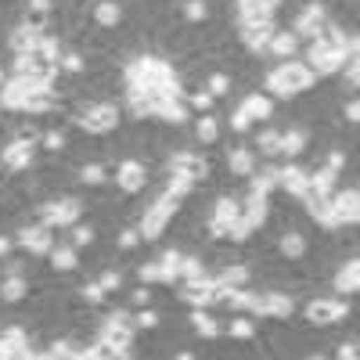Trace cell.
<instances>
[{
	"label": "cell",
	"instance_id": "obj_18",
	"mask_svg": "<svg viewBox=\"0 0 360 360\" xmlns=\"http://www.w3.org/2000/svg\"><path fill=\"white\" fill-rule=\"evenodd\" d=\"M112 180V169L101 162V159H86L76 166V184H86V188H101Z\"/></svg>",
	"mask_w": 360,
	"mask_h": 360
},
{
	"label": "cell",
	"instance_id": "obj_22",
	"mask_svg": "<svg viewBox=\"0 0 360 360\" xmlns=\"http://www.w3.org/2000/svg\"><path fill=\"white\" fill-rule=\"evenodd\" d=\"M307 141H310V130H303V127L281 130V155L285 159H299V155H303V148H307Z\"/></svg>",
	"mask_w": 360,
	"mask_h": 360
},
{
	"label": "cell",
	"instance_id": "obj_27",
	"mask_svg": "<svg viewBox=\"0 0 360 360\" xmlns=\"http://www.w3.org/2000/svg\"><path fill=\"white\" fill-rule=\"evenodd\" d=\"M252 152H256V155H263V159L281 155V130H263V134L252 141Z\"/></svg>",
	"mask_w": 360,
	"mask_h": 360
},
{
	"label": "cell",
	"instance_id": "obj_19",
	"mask_svg": "<svg viewBox=\"0 0 360 360\" xmlns=\"http://www.w3.org/2000/svg\"><path fill=\"white\" fill-rule=\"evenodd\" d=\"M188 324H191V332L202 335V339H217V335H224L220 317L209 314V307H195V314H188Z\"/></svg>",
	"mask_w": 360,
	"mask_h": 360
},
{
	"label": "cell",
	"instance_id": "obj_25",
	"mask_svg": "<svg viewBox=\"0 0 360 360\" xmlns=\"http://www.w3.org/2000/svg\"><path fill=\"white\" fill-rule=\"evenodd\" d=\"M209 266L198 252H184L180 256V270H176V281H195V278H205Z\"/></svg>",
	"mask_w": 360,
	"mask_h": 360
},
{
	"label": "cell",
	"instance_id": "obj_14",
	"mask_svg": "<svg viewBox=\"0 0 360 360\" xmlns=\"http://www.w3.org/2000/svg\"><path fill=\"white\" fill-rule=\"evenodd\" d=\"M238 108L249 115V123H266V119H274V98L263 94V90H252V94H245Z\"/></svg>",
	"mask_w": 360,
	"mask_h": 360
},
{
	"label": "cell",
	"instance_id": "obj_16",
	"mask_svg": "<svg viewBox=\"0 0 360 360\" xmlns=\"http://www.w3.org/2000/svg\"><path fill=\"white\" fill-rule=\"evenodd\" d=\"M90 18H94L98 29H115V25H123V4L119 0H94V8H90Z\"/></svg>",
	"mask_w": 360,
	"mask_h": 360
},
{
	"label": "cell",
	"instance_id": "obj_13",
	"mask_svg": "<svg viewBox=\"0 0 360 360\" xmlns=\"http://www.w3.org/2000/svg\"><path fill=\"white\" fill-rule=\"evenodd\" d=\"M332 288H335L339 295H356V292H360V259H356V256H349V259H342V263L335 266Z\"/></svg>",
	"mask_w": 360,
	"mask_h": 360
},
{
	"label": "cell",
	"instance_id": "obj_2",
	"mask_svg": "<svg viewBox=\"0 0 360 360\" xmlns=\"http://www.w3.org/2000/svg\"><path fill=\"white\" fill-rule=\"evenodd\" d=\"M69 123L79 127L86 137H108L123 127V105L119 101H94V105L72 108Z\"/></svg>",
	"mask_w": 360,
	"mask_h": 360
},
{
	"label": "cell",
	"instance_id": "obj_35",
	"mask_svg": "<svg viewBox=\"0 0 360 360\" xmlns=\"http://www.w3.org/2000/svg\"><path fill=\"white\" fill-rule=\"evenodd\" d=\"M339 115H342V123L356 127V123H360V101H356V98L342 101V105H339Z\"/></svg>",
	"mask_w": 360,
	"mask_h": 360
},
{
	"label": "cell",
	"instance_id": "obj_21",
	"mask_svg": "<svg viewBox=\"0 0 360 360\" xmlns=\"http://www.w3.org/2000/svg\"><path fill=\"white\" fill-rule=\"evenodd\" d=\"M22 299H29V278L22 274L0 278V303H22Z\"/></svg>",
	"mask_w": 360,
	"mask_h": 360
},
{
	"label": "cell",
	"instance_id": "obj_8",
	"mask_svg": "<svg viewBox=\"0 0 360 360\" xmlns=\"http://www.w3.org/2000/svg\"><path fill=\"white\" fill-rule=\"evenodd\" d=\"M37 148L40 141H29V137H8L4 148H0V169L15 173V169H33L37 166Z\"/></svg>",
	"mask_w": 360,
	"mask_h": 360
},
{
	"label": "cell",
	"instance_id": "obj_12",
	"mask_svg": "<svg viewBox=\"0 0 360 360\" xmlns=\"http://www.w3.org/2000/svg\"><path fill=\"white\" fill-rule=\"evenodd\" d=\"M256 162H259V155L252 152L249 144H238V148H231V152L224 155V169H227L234 180H245V176L256 169Z\"/></svg>",
	"mask_w": 360,
	"mask_h": 360
},
{
	"label": "cell",
	"instance_id": "obj_1",
	"mask_svg": "<svg viewBox=\"0 0 360 360\" xmlns=\"http://www.w3.org/2000/svg\"><path fill=\"white\" fill-rule=\"evenodd\" d=\"M317 76L310 72V65L303 58H288V62H278L274 69L263 72V86L270 98H281V101H292L295 94H307L314 90Z\"/></svg>",
	"mask_w": 360,
	"mask_h": 360
},
{
	"label": "cell",
	"instance_id": "obj_17",
	"mask_svg": "<svg viewBox=\"0 0 360 360\" xmlns=\"http://www.w3.org/2000/svg\"><path fill=\"white\" fill-rule=\"evenodd\" d=\"M40 37H44L40 29H29L25 22H18V25L8 29V51L11 54H29V51L40 44Z\"/></svg>",
	"mask_w": 360,
	"mask_h": 360
},
{
	"label": "cell",
	"instance_id": "obj_7",
	"mask_svg": "<svg viewBox=\"0 0 360 360\" xmlns=\"http://www.w3.org/2000/svg\"><path fill=\"white\" fill-rule=\"evenodd\" d=\"M112 180L123 195H141V191L152 188V169H148L144 159H123L112 169Z\"/></svg>",
	"mask_w": 360,
	"mask_h": 360
},
{
	"label": "cell",
	"instance_id": "obj_39",
	"mask_svg": "<svg viewBox=\"0 0 360 360\" xmlns=\"http://www.w3.org/2000/svg\"><path fill=\"white\" fill-rule=\"evenodd\" d=\"M11 249H15V234H0V259L11 256Z\"/></svg>",
	"mask_w": 360,
	"mask_h": 360
},
{
	"label": "cell",
	"instance_id": "obj_32",
	"mask_svg": "<svg viewBox=\"0 0 360 360\" xmlns=\"http://www.w3.org/2000/svg\"><path fill=\"white\" fill-rule=\"evenodd\" d=\"M130 317H134V328H148V332L162 324V314H159V310H152V307H141V310H137V314H130Z\"/></svg>",
	"mask_w": 360,
	"mask_h": 360
},
{
	"label": "cell",
	"instance_id": "obj_38",
	"mask_svg": "<svg viewBox=\"0 0 360 360\" xmlns=\"http://www.w3.org/2000/svg\"><path fill=\"white\" fill-rule=\"evenodd\" d=\"M356 353H360V349H356V339H349V342H339V346H335V356H339V360H353Z\"/></svg>",
	"mask_w": 360,
	"mask_h": 360
},
{
	"label": "cell",
	"instance_id": "obj_15",
	"mask_svg": "<svg viewBox=\"0 0 360 360\" xmlns=\"http://www.w3.org/2000/svg\"><path fill=\"white\" fill-rule=\"evenodd\" d=\"M299 47H303V40H299L292 29H278L274 37H270V44H266V51L263 54H270V58H278V62H288V58H295L299 54Z\"/></svg>",
	"mask_w": 360,
	"mask_h": 360
},
{
	"label": "cell",
	"instance_id": "obj_9",
	"mask_svg": "<svg viewBox=\"0 0 360 360\" xmlns=\"http://www.w3.org/2000/svg\"><path fill=\"white\" fill-rule=\"evenodd\" d=\"M295 314V295L285 292V285H274L263 292V317L266 321H292Z\"/></svg>",
	"mask_w": 360,
	"mask_h": 360
},
{
	"label": "cell",
	"instance_id": "obj_20",
	"mask_svg": "<svg viewBox=\"0 0 360 360\" xmlns=\"http://www.w3.org/2000/svg\"><path fill=\"white\" fill-rule=\"evenodd\" d=\"M47 263L54 274H72V270H79V249L76 245H54L47 252Z\"/></svg>",
	"mask_w": 360,
	"mask_h": 360
},
{
	"label": "cell",
	"instance_id": "obj_29",
	"mask_svg": "<svg viewBox=\"0 0 360 360\" xmlns=\"http://www.w3.org/2000/svg\"><path fill=\"white\" fill-rule=\"evenodd\" d=\"M65 144H69V137H65V130H58V127H51V130L40 134V148H44L47 155H62Z\"/></svg>",
	"mask_w": 360,
	"mask_h": 360
},
{
	"label": "cell",
	"instance_id": "obj_3",
	"mask_svg": "<svg viewBox=\"0 0 360 360\" xmlns=\"http://www.w3.org/2000/svg\"><path fill=\"white\" fill-rule=\"evenodd\" d=\"M134 335H137V328H134V317L127 310H112L101 317L98 324V339H105L108 346H115L123 356H137L130 346H134Z\"/></svg>",
	"mask_w": 360,
	"mask_h": 360
},
{
	"label": "cell",
	"instance_id": "obj_31",
	"mask_svg": "<svg viewBox=\"0 0 360 360\" xmlns=\"http://www.w3.org/2000/svg\"><path fill=\"white\" fill-rule=\"evenodd\" d=\"M137 281H141V285H162L159 259H144V263H137Z\"/></svg>",
	"mask_w": 360,
	"mask_h": 360
},
{
	"label": "cell",
	"instance_id": "obj_10",
	"mask_svg": "<svg viewBox=\"0 0 360 360\" xmlns=\"http://www.w3.org/2000/svg\"><path fill=\"white\" fill-rule=\"evenodd\" d=\"M332 213L339 220V227L346 224H360V191L356 188H335L332 191Z\"/></svg>",
	"mask_w": 360,
	"mask_h": 360
},
{
	"label": "cell",
	"instance_id": "obj_37",
	"mask_svg": "<svg viewBox=\"0 0 360 360\" xmlns=\"http://www.w3.org/2000/svg\"><path fill=\"white\" fill-rule=\"evenodd\" d=\"M152 295H155L152 288H148V285H141V288H134L130 303H134V307H148V303H152Z\"/></svg>",
	"mask_w": 360,
	"mask_h": 360
},
{
	"label": "cell",
	"instance_id": "obj_4",
	"mask_svg": "<svg viewBox=\"0 0 360 360\" xmlns=\"http://www.w3.org/2000/svg\"><path fill=\"white\" fill-rule=\"evenodd\" d=\"M349 317H353V310H349L346 299H328V295H310L307 310H303V321L310 328H335Z\"/></svg>",
	"mask_w": 360,
	"mask_h": 360
},
{
	"label": "cell",
	"instance_id": "obj_28",
	"mask_svg": "<svg viewBox=\"0 0 360 360\" xmlns=\"http://www.w3.org/2000/svg\"><path fill=\"white\" fill-rule=\"evenodd\" d=\"M180 245H169L159 252V270H162V285H173L176 281V270H180Z\"/></svg>",
	"mask_w": 360,
	"mask_h": 360
},
{
	"label": "cell",
	"instance_id": "obj_34",
	"mask_svg": "<svg viewBox=\"0 0 360 360\" xmlns=\"http://www.w3.org/2000/svg\"><path fill=\"white\" fill-rule=\"evenodd\" d=\"M98 285H101L105 295H115L119 288H123V274H119V270H105V274L98 278Z\"/></svg>",
	"mask_w": 360,
	"mask_h": 360
},
{
	"label": "cell",
	"instance_id": "obj_40",
	"mask_svg": "<svg viewBox=\"0 0 360 360\" xmlns=\"http://www.w3.org/2000/svg\"><path fill=\"white\" fill-rule=\"evenodd\" d=\"M4 83H8V72H4V69H0V86H4Z\"/></svg>",
	"mask_w": 360,
	"mask_h": 360
},
{
	"label": "cell",
	"instance_id": "obj_26",
	"mask_svg": "<svg viewBox=\"0 0 360 360\" xmlns=\"http://www.w3.org/2000/svg\"><path fill=\"white\" fill-rule=\"evenodd\" d=\"M195 137H198L202 144H217V141H220V119H217L213 112H202V115L195 119Z\"/></svg>",
	"mask_w": 360,
	"mask_h": 360
},
{
	"label": "cell",
	"instance_id": "obj_30",
	"mask_svg": "<svg viewBox=\"0 0 360 360\" xmlns=\"http://www.w3.org/2000/svg\"><path fill=\"white\" fill-rule=\"evenodd\" d=\"M202 86H205L213 98H224V94H231V90H234V79H231L224 69H217V72H209V76H205Z\"/></svg>",
	"mask_w": 360,
	"mask_h": 360
},
{
	"label": "cell",
	"instance_id": "obj_33",
	"mask_svg": "<svg viewBox=\"0 0 360 360\" xmlns=\"http://www.w3.org/2000/svg\"><path fill=\"white\" fill-rule=\"evenodd\" d=\"M76 292H79L83 303H101V299H105V292H101V285H98V281H79V285H76Z\"/></svg>",
	"mask_w": 360,
	"mask_h": 360
},
{
	"label": "cell",
	"instance_id": "obj_5",
	"mask_svg": "<svg viewBox=\"0 0 360 360\" xmlns=\"http://www.w3.org/2000/svg\"><path fill=\"white\" fill-rule=\"evenodd\" d=\"M15 245L29 256H47L54 249V227L51 224H40V220H29V224H18L15 227Z\"/></svg>",
	"mask_w": 360,
	"mask_h": 360
},
{
	"label": "cell",
	"instance_id": "obj_36",
	"mask_svg": "<svg viewBox=\"0 0 360 360\" xmlns=\"http://www.w3.org/2000/svg\"><path fill=\"white\" fill-rule=\"evenodd\" d=\"M227 127H231L234 134H245L252 123H249V115H245L242 108H234V112H231V119H227Z\"/></svg>",
	"mask_w": 360,
	"mask_h": 360
},
{
	"label": "cell",
	"instance_id": "obj_23",
	"mask_svg": "<svg viewBox=\"0 0 360 360\" xmlns=\"http://www.w3.org/2000/svg\"><path fill=\"white\" fill-rule=\"evenodd\" d=\"M224 335H231V339H238V342H252V339H256V321L245 317V314H234V317L224 324Z\"/></svg>",
	"mask_w": 360,
	"mask_h": 360
},
{
	"label": "cell",
	"instance_id": "obj_11",
	"mask_svg": "<svg viewBox=\"0 0 360 360\" xmlns=\"http://www.w3.org/2000/svg\"><path fill=\"white\" fill-rule=\"evenodd\" d=\"M65 101H62V94H58V90H51V86H37L33 94H29L25 101H22V112L25 115H47V112H58Z\"/></svg>",
	"mask_w": 360,
	"mask_h": 360
},
{
	"label": "cell",
	"instance_id": "obj_6",
	"mask_svg": "<svg viewBox=\"0 0 360 360\" xmlns=\"http://www.w3.org/2000/svg\"><path fill=\"white\" fill-rule=\"evenodd\" d=\"M162 169L188 176V180H195V184H205V176L213 173V166L205 162V155H202V152H188V148H176V152H169V155L162 159Z\"/></svg>",
	"mask_w": 360,
	"mask_h": 360
},
{
	"label": "cell",
	"instance_id": "obj_24",
	"mask_svg": "<svg viewBox=\"0 0 360 360\" xmlns=\"http://www.w3.org/2000/svg\"><path fill=\"white\" fill-rule=\"evenodd\" d=\"M69 245L76 249H90V245H98V224L94 220H79L69 227Z\"/></svg>",
	"mask_w": 360,
	"mask_h": 360
}]
</instances>
